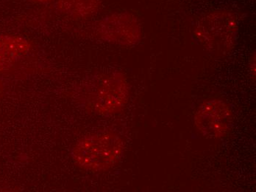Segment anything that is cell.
Returning <instances> with one entry per match:
<instances>
[{
    "label": "cell",
    "mask_w": 256,
    "mask_h": 192,
    "mask_svg": "<svg viewBox=\"0 0 256 192\" xmlns=\"http://www.w3.org/2000/svg\"><path fill=\"white\" fill-rule=\"evenodd\" d=\"M124 143L112 132H100L82 137L72 151L73 160L81 168L102 171L112 168L122 157Z\"/></svg>",
    "instance_id": "7a4b0ae2"
},
{
    "label": "cell",
    "mask_w": 256,
    "mask_h": 192,
    "mask_svg": "<svg viewBox=\"0 0 256 192\" xmlns=\"http://www.w3.org/2000/svg\"><path fill=\"white\" fill-rule=\"evenodd\" d=\"M251 70L250 72L252 73V77H256V60L255 58L252 59L250 63Z\"/></svg>",
    "instance_id": "ba28073f"
},
{
    "label": "cell",
    "mask_w": 256,
    "mask_h": 192,
    "mask_svg": "<svg viewBox=\"0 0 256 192\" xmlns=\"http://www.w3.org/2000/svg\"><path fill=\"white\" fill-rule=\"evenodd\" d=\"M238 25L232 14L218 12L206 16L198 23L194 37L208 51L226 54L236 41Z\"/></svg>",
    "instance_id": "3957f363"
},
{
    "label": "cell",
    "mask_w": 256,
    "mask_h": 192,
    "mask_svg": "<svg viewBox=\"0 0 256 192\" xmlns=\"http://www.w3.org/2000/svg\"><path fill=\"white\" fill-rule=\"evenodd\" d=\"M129 92L124 75L112 73L92 76L82 84L78 96L86 110L99 115H109L124 108Z\"/></svg>",
    "instance_id": "6da1fadb"
},
{
    "label": "cell",
    "mask_w": 256,
    "mask_h": 192,
    "mask_svg": "<svg viewBox=\"0 0 256 192\" xmlns=\"http://www.w3.org/2000/svg\"><path fill=\"white\" fill-rule=\"evenodd\" d=\"M100 5V0H58L54 4V8L66 15L84 18L96 13Z\"/></svg>",
    "instance_id": "52a82bcc"
},
{
    "label": "cell",
    "mask_w": 256,
    "mask_h": 192,
    "mask_svg": "<svg viewBox=\"0 0 256 192\" xmlns=\"http://www.w3.org/2000/svg\"><path fill=\"white\" fill-rule=\"evenodd\" d=\"M234 115L230 106L222 99L202 102L195 112L194 121L200 133L210 139H220L230 131Z\"/></svg>",
    "instance_id": "277c9868"
},
{
    "label": "cell",
    "mask_w": 256,
    "mask_h": 192,
    "mask_svg": "<svg viewBox=\"0 0 256 192\" xmlns=\"http://www.w3.org/2000/svg\"><path fill=\"white\" fill-rule=\"evenodd\" d=\"M37 1L40 2V3H48V2H50V0H37Z\"/></svg>",
    "instance_id": "9c48e42d"
},
{
    "label": "cell",
    "mask_w": 256,
    "mask_h": 192,
    "mask_svg": "<svg viewBox=\"0 0 256 192\" xmlns=\"http://www.w3.org/2000/svg\"><path fill=\"white\" fill-rule=\"evenodd\" d=\"M28 43L16 37H0V70L8 68L17 58L28 51Z\"/></svg>",
    "instance_id": "8992f818"
},
{
    "label": "cell",
    "mask_w": 256,
    "mask_h": 192,
    "mask_svg": "<svg viewBox=\"0 0 256 192\" xmlns=\"http://www.w3.org/2000/svg\"><path fill=\"white\" fill-rule=\"evenodd\" d=\"M100 38L117 45H135L142 37V28L134 14L123 12L107 16L96 26Z\"/></svg>",
    "instance_id": "5b68a950"
}]
</instances>
